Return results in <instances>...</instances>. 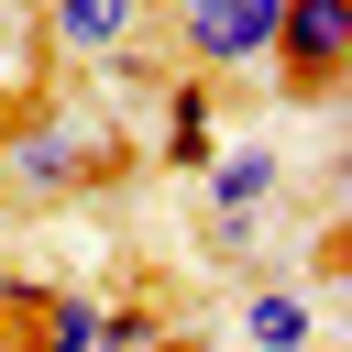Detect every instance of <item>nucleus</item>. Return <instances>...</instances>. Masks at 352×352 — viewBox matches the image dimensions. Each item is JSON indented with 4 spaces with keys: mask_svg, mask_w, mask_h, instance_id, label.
Segmentation results:
<instances>
[{
    "mask_svg": "<svg viewBox=\"0 0 352 352\" xmlns=\"http://www.w3.org/2000/svg\"><path fill=\"white\" fill-rule=\"evenodd\" d=\"M110 165H121V143H110V121H88V110L22 121V132L0 143V187H11V198H77V187H99Z\"/></svg>",
    "mask_w": 352,
    "mask_h": 352,
    "instance_id": "nucleus-1",
    "label": "nucleus"
},
{
    "mask_svg": "<svg viewBox=\"0 0 352 352\" xmlns=\"http://www.w3.org/2000/svg\"><path fill=\"white\" fill-rule=\"evenodd\" d=\"M275 66L297 99H330L341 66H352V0H286L275 11Z\"/></svg>",
    "mask_w": 352,
    "mask_h": 352,
    "instance_id": "nucleus-2",
    "label": "nucleus"
},
{
    "mask_svg": "<svg viewBox=\"0 0 352 352\" xmlns=\"http://www.w3.org/2000/svg\"><path fill=\"white\" fill-rule=\"evenodd\" d=\"M286 0H176V55L187 66H264Z\"/></svg>",
    "mask_w": 352,
    "mask_h": 352,
    "instance_id": "nucleus-3",
    "label": "nucleus"
},
{
    "mask_svg": "<svg viewBox=\"0 0 352 352\" xmlns=\"http://www.w3.org/2000/svg\"><path fill=\"white\" fill-rule=\"evenodd\" d=\"M198 176H209V220H264L286 165H275V143H231V154H209Z\"/></svg>",
    "mask_w": 352,
    "mask_h": 352,
    "instance_id": "nucleus-4",
    "label": "nucleus"
},
{
    "mask_svg": "<svg viewBox=\"0 0 352 352\" xmlns=\"http://www.w3.org/2000/svg\"><path fill=\"white\" fill-rule=\"evenodd\" d=\"M132 22H143V0H44L55 55H110V44H132Z\"/></svg>",
    "mask_w": 352,
    "mask_h": 352,
    "instance_id": "nucleus-5",
    "label": "nucleus"
},
{
    "mask_svg": "<svg viewBox=\"0 0 352 352\" xmlns=\"http://www.w3.org/2000/svg\"><path fill=\"white\" fill-rule=\"evenodd\" d=\"M154 143H165L176 176H198V165L220 154V110H209V88H165V132H154Z\"/></svg>",
    "mask_w": 352,
    "mask_h": 352,
    "instance_id": "nucleus-6",
    "label": "nucleus"
},
{
    "mask_svg": "<svg viewBox=\"0 0 352 352\" xmlns=\"http://www.w3.org/2000/svg\"><path fill=\"white\" fill-rule=\"evenodd\" d=\"M242 330H253L264 352H308V297H297V286H253V297H242Z\"/></svg>",
    "mask_w": 352,
    "mask_h": 352,
    "instance_id": "nucleus-7",
    "label": "nucleus"
},
{
    "mask_svg": "<svg viewBox=\"0 0 352 352\" xmlns=\"http://www.w3.org/2000/svg\"><path fill=\"white\" fill-rule=\"evenodd\" d=\"M143 341H165V319H154L143 297H121V308H99V352H143Z\"/></svg>",
    "mask_w": 352,
    "mask_h": 352,
    "instance_id": "nucleus-8",
    "label": "nucleus"
},
{
    "mask_svg": "<svg viewBox=\"0 0 352 352\" xmlns=\"http://www.w3.org/2000/svg\"><path fill=\"white\" fill-rule=\"evenodd\" d=\"M143 352H198V341H176V330H165V341H143Z\"/></svg>",
    "mask_w": 352,
    "mask_h": 352,
    "instance_id": "nucleus-9",
    "label": "nucleus"
},
{
    "mask_svg": "<svg viewBox=\"0 0 352 352\" xmlns=\"http://www.w3.org/2000/svg\"><path fill=\"white\" fill-rule=\"evenodd\" d=\"M0 352H11V308H0Z\"/></svg>",
    "mask_w": 352,
    "mask_h": 352,
    "instance_id": "nucleus-10",
    "label": "nucleus"
}]
</instances>
